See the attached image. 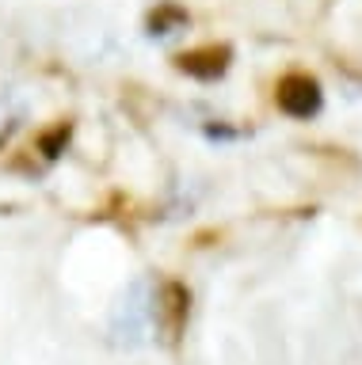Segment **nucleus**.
<instances>
[{
	"label": "nucleus",
	"mask_w": 362,
	"mask_h": 365,
	"mask_svg": "<svg viewBox=\"0 0 362 365\" xmlns=\"http://www.w3.org/2000/svg\"><path fill=\"white\" fill-rule=\"evenodd\" d=\"M69 137H73V122H58L35 137V148L42 153V160H58L69 148Z\"/></svg>",
	"instance_id": "nucleus-5"
},
{
	"label": "nucleus",
	"mask_w": 362,
	"mask_h": 365,
	"mask_svg": "<svg viewBox=\"0 0 362 365\" xmlns=\"http://www.w3.org/2000/svg\"><path fill=\"white\" fill-rule=\"evenodd\" d=\"M161 316H164L168 335H172V339L183 335L187 316H191V289L183 282H164V289H161Z\"/></svg>",
	"instance_id": "nucleus-3"
},
{
	"label": "nucleus",
	"mask_w": 362,
	"mask_h": 365,
	"mask_svg": "<svg viewBox=\"0 0 362 365\" xmlns=\"http://www.w3.org/2000/svg\"><path fill=\"white\" fill-rule=\"evenodd\" d=\"M179 27H187V11L176 4V0H164L149 11V34H172Z\"/></svg>",
	"instance_id": "nucleus-4"
},
{
	"label": "nucleus",
	"mask_w": 362,
	"mask_h": 365,
	"mask_svg": "<svg viewBox=\"0 0 362 365\" xmlns=\"http://www.w3.org/2000/svg\"><path fill=\"white\" fill-rule=\"evenodd\" d=\"M229 61H233V46L225 42H206V46H195V50H183L172 57V65L179 73L195 76V80H218L229 73Z\"/></svg>",
	"instance_id": "nucleus-2"
},
{
	"label": "nucleus",
	"mask_w": 362,
	"mask_h": 365,
	"mask_svg": "<svg viewBox=\"0 0 362 365\" xmlns=\"http://www.w3.org/2000/svg\"><path fill=\"white\" fill-rule=\"evenodd\" d=\"M275 103H278L282 114L305 122L324 107V91L316 84V76H309V73H286L275 88Z\"/></svg>",
	"instance_id": "nucleus-1"
}]
</instances>
